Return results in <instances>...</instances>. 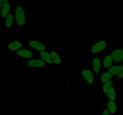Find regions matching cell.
<instances>
[{"label": "cell", "instance_id": "7a4b0ae2", "mask_svg": "<svg viewBox=\"0 0 123 115\" xmlns=\"http://www.w3.org/2000/svg\"><path fill=\"white\" fill-rule=\"evenodd\" d=\"M108 44L107 40L98 38L88 46L90 54H100L104 53L108 49Z\"/></svg>", "mask_w": 123, "mask_h": 115}, {"label": "cell", "instance_id": "ac0fdd59", "mask_svg": "<svg viewBox=\"0 0 123 115\" xmlns=\"http://www.w3.org/2000/svg\"><path fill=\"white\" fill-rule=\"evenodd\" d=\"M115 79L113 75L109 73L108 71H106L102 72V74H100V85H102L103 83L108 82V81H111V80Z\"/></svg>", "mask_w": 123, "mask_h": 115}, {"label": "cell", "instance_id": "7c38bea8", "mask_svg": "<svg viewBox=\"0 0 123 115\" xmlns=\"http://www.w3.org/2000/svg\"><path fill=\"white\" fill-rule=\"evenodd\" d=\"M4 27L8 29H11L15 25V18H14V12L12 11L4 19Z\"/></svg>", "mask_w": 123, "mask_h": 115}, {"label": "cell", "instance_id": "603a6c76", "mask_svg": "<svg viewBox=\"0 0 123 115\" xmlns=\"http://www.w3.org/2000/svg\"><path fill=\"white\" fill-rule=\"evenodd\" d=\"M2 34H3V31H2V30H1V29H0V37H1Z\"/></svg>", "mask_w": 123, "mask_h": 115}, {"label": "cell", "instance_id": "5b68a950", "mask_svg": "<svg viewBox=\"0 0 123 115\" xmlns=\"http://www.w3.org/2000/svg\"><path fill=\"white\" fill-rule=\"evenodd\" d=\"M27 46L37 52L47 50L46 43L38 39H26Z\"/></svg>", "mask_w": 123, "mask_h": 115}, {"label": "cell", "instance_id": "2e32d148", "mask_svg": "<svg viewBox=\"0 0 123 115\" xmlns=\"http://www.w3.org/2000/svg\"><path fill=\"white\" fill-rule=\"evenodd\" d=\"M107 71L113 75L115 80L118 75H119L123 71V64H114Z\"/></svg>", "mask_w": 123, "mask_h": 115}, {"label": "cell", "instance_id": "8fae6325", "mask_svg": "<svg viewBox=\"0 0 123 115\" xmlns=\"http://www.w3.org/2000/svg\"><path fill=\"white\" fill-rule=\"evenodd\" d=\"M91 69L96 75L100 74L102 73V60L98 58H92Z\"/></svg>", "mask_w": 123, "mask_h": 115}, {"label": "cell", "instance_id": "6da1fadb", "mask_svg": "<svg viewBox=\"0 0 123 115\" xmlns=\"http://www.w3.org/2000/svg\"><path fill=\"white\" fill-rule=\"evenodd\" d=\"M15 25L18 27H24L27 23V14L26 8L22 4H16L14 9Z\"/></svg>", "mask_w": 123, "mask_h": 115}, {"label": "cell", "instance_id": "4fadbf2b", "mask_svg": "<svg viewBox=\"0 0 123 115\" xmlns=\"http://www.w3.org/2000/svg\"><path fill=\"white\" fill-rule=\"evenodd\" d=\"M115 79L111 80V81H108V82L103 83L102 85H100V91L101 92L103 93L104 95L106 96L108 92H109L111 89L113 87H115Z\"/></svg>", "mask_w": 123, "mask_h": 115}, {"label": "cell", "instance_id": "8992f818", "mask_svg": "<svg viewBox=\"0 0 123 115\" xmlns=\"http://www.w3.org/2000/svg\"><path fill=\"white\" fill-rule=\"evenodd\" d=\"M12 54H14V56L17 58H22L25 59L32 58L36 57L37 55V54H36L35 50L28 47L27 46H24L22 49L18 51L12 53Z\"/></svg>", "mask_w": 123, "mask_h": 115}, {"label": "cell", "instance_id": "ffe728a7", "mask_svg": "<svg viewBox=\"0 0 123 115\" xmlns=\"http://www.w3.org/2000/svg\"><path fill=\"white\" fill-rule=\"evenodd\" d=\"M100 115H111V114L108 111L106 107L104 105L103 107H102V109H101L100 112Z\"/></svg>", "mask_w": 123, "mask_h": 115}, {"label": "cell", "instance_id": "52a82bcc", "mask_svg": "<svg viewBox=\"0 0 123 115\" xmlns=\"http://www.w3.org/2000/svg\"><path fill=\"white\" fill-rule=\"evenodd\" d=\"M115 64H123V47H115L111 52Z\"/></svg>", "mask_w": 123, "mask_h": 115}, {"label": "cell", "instance_id": "cb8c5ba5", "mask_svg": "<svg viewBox=\"0 0 123 115\" xmlns=\"http://www.w3.org/2000/svg\"><path fill=\"white\" fill-rule=\"evenodd\" d=\"M4 2H8V1H10V0H3Z\"/></svg>", "mask_w": 123, "mask_h": 115}, {"label": "cell", "instance_id": "e0dca14e", "mask_svg": "<svg viewBox=\"0 0 123 115\" xmlns=\"http://www.w3.org/2000/svg\"><path fill=\"white\" fill-rule=\"evenodd\" d=\"M108 111H109L111 115H114L119 111L118 104L116 101H108L106 104H105Z\"/></svg>", "mask_w": 123, "mask_h": 115}, {"label": "cell", "instance_id": "277c9868", "mask_svg": "<svg viewBox=\"0 0 123 115\" xmlns=\"http://www.w3.org/2000/svg\"><path fill=\"white\" fill-rule=\"evenodd\" d=\"M80 78L85 83L94 87L96 84V75L91 68L83 69L80 71Z\"/></svg>", "mask_w": 123, "mask_h": 115}, {"label": "cell", "instance_id": "3957f363", "mask_svg": "<svg viewBox=\"0 0 123 115\" xmlns=\"http://www.w3.org/2000/svg\"><path fill=\"white\" fill-rule=\"evenodd\" d=\"M23 61L26 62L27 68L30 69H45L52 67L51 65L48 64L45 61H43L40 57L38 53L36 57L28 59H24Z\"/></svg>", "mask_w": 123, "mask_h": 115}, {"label": "cell", "instance_id": "7402d4cb", "mask_svg": "<svg viewBox=\"0 0 123 115\" xmlns=\"http://www.w3.org/2000/svg\"><path fill=\"white\" fill-rule=\"evenodd\" d=\"M3 4H4L3 0H0V11H1L2 6H3Z\"/></svg>", "mask_w": 123, "mask_h": 115}, {"label": "cell", "instance_id": "9a60e30c", "mask_svg": "<svg viewBox=\"0 0 123 115\" xmlns=\"http://www.w3.org/2000/svg\"><path fill=\"white\" fill-rule=\"evenodd\" d=\"M38 53V55H39L40 57L44 61H45L48 64L50 65L52 67L54 66V62H53L52 58L51 55H50V51L49 50H45V51L39 52Z\"/></svg>", "mask_w": 123, "mask_h": 115}, {"label": "cell", "instance_id": "d6986e66", "mask_svg": "<svg viewBox=\"0 0 123 115\" xmlns=\"http://www.w3.org/2000/svg\"><path fill=\"white\" fill-rule=\"evenodd\" d=\"M118 93L115 87H113L109 91L108 94L106 95L108 101H116L118 98Z\"/></svg>", "mask_w": 123, "mask_h": 115}, {"label": "cell", "instance_id": "44dd1931", "mask_svg": "<svg viewBox=\"0 0 123 115\" xmlns=\"http://www.w3.org/2000/svg\"><path fill=\"white\" fill-rule=\"evenodd\" d=\"M116 79L118 81H123V71L119 75H118Z\"/></svg>", "mask_w": 123, "mask_h": 115}, {"label": "cell", "instance_id": "30bf717a", "mask_svg": "<svg viewBox=\"0 0 123 115\" xmlns=\"http://www.w3.org/2000/svg\"><path fill=\"white\" fill-rule=\"evenodd\" d=\"M115 64L110 53L106 54L102 61V72L106 71Z\"/></svg>", "mask_w": 123, "mask_h": 115}, {"label": "cell", "instance_id": "5bb4252c", "mask_svg": "<svg viewBox=\"0 0 123 115\" xmlns=\"http://www.w3.org/2000/svg\"><path fill=\"white\" fill-rule=\"evenodd\" d=\"M12 3L10 1L4 2L3 6L0 11V17L4 19L12 12Z\"/></svg>", "mask_w": 123, "mask_h": 115}, {"label": "cell", "instance_id": "ba28073f", "mask_svg": "<svg viewBox=\"0 0 123 115\" xmlns=\"http://www.w3.org/2000/svg\"><path fill=\"white\" fill-rule=\"evenodd\" d=\"M52 58L54 65L58 67H62L65 62V57L63 55L60 53L56 50H49Z\"/></svg>", "mask_w": 123, "mask_h": 115}, {"label": "cell", "instance_id": "9c48e42d", "mask_svg": "<svg viewBox=\"0 0 123 115\" xmlns=\"http://www.w3.org/2000/svg\"><path fill=\"white\" fill-rule=\"evenodd\" d=\"M24 47V43L18 38H14L8 43L7 48L11 53L15 52L20 50Z\"/></svg>", "mask_w": 123, "mask_h": 115}]
</instances>
